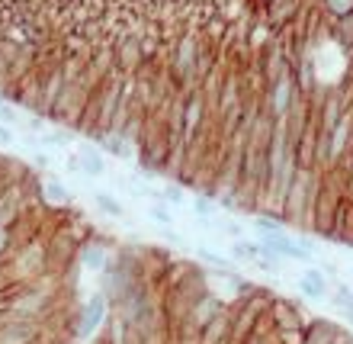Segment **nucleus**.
<instances>
[{
  "instance_id": "1",
  "label": "nucleus",
  "mask_w": 353,
  "mask_h": 344,
  "mask_svg": "<svg viewBox=\"0 0 353 344\" xmlns=\"http://www.w3.org/2000/svg\"><path fill=\"white\" fill-rule=\"evenodd\" d=\"M103 318H106V303L103 296H93L87 306H81V318H77V338H90L97 328L103 325Z\"/></svg>"
},
{
  "instance_id": "2",
  "label": "nucleus",
  "mask_w": 353,
  "mask_h": 344,
  "mask_svg": "<svg viewBox=\"0 0 353 344\" xmlns=\"http://www.w3.org/2000/svg\"><path fill=\"white\" fill-rule=\"evenodd\" d=\"M299 289L305 293L308 299H325L327 296V277H325V270H318V267H305L302 274H299Z\"/></svg>"
},
{
  "instance_id": "3",
  "label": "nucleus",
  "mask_w": 353,
  "mask_h": 344,
  "mask_svg": "<svg viewBox=\"0 0 353 344\" xmlns=\"http://www.w3.org/2000/svg\"><path fill=\"white\" fill-rule=\"evenodd\" d=\"M39 193H42V200H46L48 206H55V209H61V206H71V203H74L71 190H65V187L58 184V180H52V177L39 184Z\"/></svg>"
},
{
  "instance_id": "4",
  "label": "nucleus",
  "mask_w": 353,
  "mask_h": 344,
  "mask_svg": "<svg viewBox=\"0 0 353 344\" xmlns=\"http://www.w3.org/2000/svg\"><path fill=\"white\" fill-rule=\"evenodd\" d=\"M93 203H97V209L106 216H112V219H125V206H122L119 196H112V193H103V190H97L93 193Z\"/></svg>"
},
{
  "instance_id": "5",
  "label": "nucleus",
  "mask_w": 353,
  "mask_h": 344,
  "mask_svg": "<svg viewBox=\"0 0 353 344\" xmlns=\"http://www.w3.org/2000/svg\"><path fill=\"white\" fill-rule=\"evenodd\" d=\"M77 161H81V174L84 177H103L106 174V161H103L100 151H81Z\"/></svg>"
},
{
  "instance_id": "6",
  "label": "nucleus",
  "mask_w": 353,
  "mask_h": 344,
  "mask_svg": "<svg viewBox=\"0 0 353 344\" xmlns=\"http://www.w3.org/2000/svg\"><path fill=\"white\" fill-rule=\"evenodd\" d=\"M232 254H234V260L257 264V258H261V248H257V242H248V238H241V242H232Z\"/></svg>"
},
{
  "instance_id": "7",
  "label": "nucleus",
  "mask_w": 353,
  "mask_h": 344,
  "mask_svg": "<svg viewBox=\"0 0 353 344\" xmlns=\"http://www.w3.org/2000/svg\"><path fill=\"white\" fill-rule=\"evenodd\" d=\"M196 258L203 260V264H209V267L222 270V274H232V260L222 258L219 251H209V248H196Z\"/></svg>"
},
{
  "instance_id": "8",
  "label": "nucleus",
  "mask_w": 353,
  "mask_h": 344,
  "mask_svg": "<svg viewBox=\"0 0 353 344\" xmlns=\"http://www.w3.org/2000/svg\"><path fill=\"white\" fill-rule=\"evenodd\" d=\"M148 219H154V222L164 225V229H174V222H176L168 203H151L148 206Z\"/></svg>"
},
{
  "instance_id": "9",
  "label": "nucleus",
  "mask_w": 353,
  "mask_h": 344,
  "mask_svg": "<svg viewBox=\"0 0 353 344\" xmlns=\"http://www.w3.org/2000/svg\"><path fill=\"white\" fill-rule=\"evenodd\" d=\"M215 213H219V209H215V203L209 200V196H196V200H193V216H196V219H203V222H212Z\"/></svg>"
},
{
  "instance_id": "10",
  "label": "nucleus",
  "mask_w": 353,
  "mask_h": 344,
  "mask_svg": "<svg viewBox=\"0 0 353 344\" xmlns=\"http://www.w3.org/2000/svg\"><path fill=\"white\" fill-rule=\"evenodd\" d=\"M36 142L46 149H65V145H71V135L68 132H39Z\"/></svg>"
},
{
  "instance_id": "11",
  "label": "nucleus",
  "mask_w": 353,
  "mask_h": 344,
  "mask_svg": "<svg viewBox=\"0 0 353 344\" xmlns=\"http://www.w3.org/2000/svg\"><path fill=\"white\" fill-rule=\"evenodd\" d=\"M81 260H84L87 267H93V270L106 267V254H103L100 248H84V251H81Z\"/></svg>"
},
{
  "instance_id": "12",
  "label": "nucleus",
  "mask_w": 353,
  "mask_h": 344,
  "mask_svg": "<svg viewBox=\"0 0 353 344\" xmlns=\"http://www.w3.org/2000/svg\"><path fill=\"white\" fill-rule=\"evenodd\" d=\"M161 200H164L168 206H183V190H180L176 184H168L164 190H161Z\"/></svg>"
},
{
  "instance_id": "13",
  "label": "nucleus",
  "mask_w": 353,
  "mask_h": 344,
  "mask_svg": "<svg viewBox=\"0 0 353 344\" xmlns=\"http://www.w3.org/2000/svg\"><path fill=\"white\" fill-rule=\"evenodd\" d=\"M13 139H17V135H13V129L0 122V145H13Z\"/></svg>"
}]
</instances>
